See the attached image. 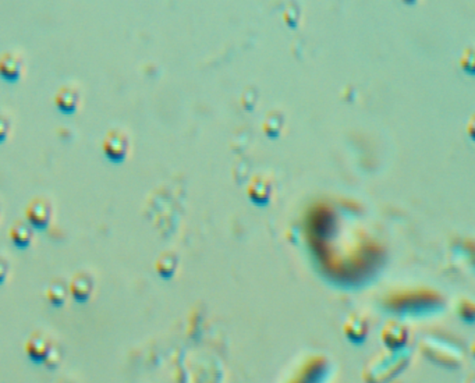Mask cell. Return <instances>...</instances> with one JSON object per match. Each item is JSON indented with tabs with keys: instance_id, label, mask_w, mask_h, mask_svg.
<instances>
[{
	"instance_id": "obj_1",
	"label": "cell",
	"mask_w": 475,
	"mask_h": 383,
	"mask_svg": "<svg viewBox=\"0 0 475 383\" xmlns=\"http://www.w3.org/2000/svg\"><path fill=\"white\" fill-rule=\"evenodd\" d=\"M102 149L109 160L120 163L126 160L131 151V141L124 130L113 129L108 131L102 141Z\"/></svg>"
},
{
	"instance_id": "obj_2",
	"label": "cell",
	"mask_w": 475,
	"mask_h": 383,
	"mask_svg": "<svg viewBox=\"0 0 475 383\" xmlns=\"http://www.w3.org/2000/svg\"><path fill=\"white\" fill-rule=\"evenodd\" d=\"M52 216H54V205L45 197H36L27 205V221L38 229H45L52 221Z\"/></svg>"
},
{
	"instance_id": "obj_3",
	"label": "cell",
	"mask_w": 475,
	"mask_h": 383,
	"mask_svg": "<svg viewBox=\"0 0 475 383\" xmlns=\"http://www.w3.org/2000/svg\"><path fill=\"white\" fill-rule=\"evenodd\" d=\"M25 72V61L17 52H5L0 54V77L5 81L16 83Z\"/></svg>"
},
{
	"instance_id": "obj_4",
	"label": "cell",
	"mask_w": 475,
	"mask_h": 383,
	"mask_svg": "<svg viewBox=\"0 0 475 383\" xmlns=\"http://www.w3.org/2000/svg\"><path fill=\"white\" fill-rule=\"evenodd\" d=\"M95 290V279L88 272H78L69 283V292L77 301H87Z\"/></svg>"
},
{
	"instance_id": "obj_5",
	"label": "cell",
	"mask_w": 475,
	"mask_h": 383,
	"mask_svg": "<svg viewBox=\"0 0 475 383\" xmlns=\"http://www.w3.org/2000/svg\"><path fill=\"white\" fill-rule=\"evenodd\" d=\"M55 105L65 115H73L81 105V92L73 85L62 87L55 96Z\"/></svg>"
},
{
	"instance_id": "obj_6",
	"label": "cell",
	"mask_w": 475,
	"mask_h": 383,
	"mask_svg": "<svg viewBox=\"0 0 475 383\" xmlns=\"http://www.w3.org/2000/svg\"><path fill=\"white\" fill-rule=\"evenodd\" d=\"M54 342L42 331L34 332L25 343V353L32 361H43Z\"/></svg>"
},
{
	"instance_id": "obj_7",
	"label": "cell",
	"mask_w": 475,
	"mask_h": 383,
	"mask_svg": "<svg viewBox=\"0 0 475 383\" xmlns=\"http://www.w3.org/2000/svg\"><path fill=\"white\" fill-rule=\"evenodd\" d=\"M69 286L66 283V281L63 279H55L52 281L46 289V298L47 301L55 305V307H60L66 303L67 297H69Z\"/></svg>"
},
{
	"instance_id": "obj_8",
	"label": "cell",
	"mask_w": 475,
	"mask_h": 383,
	"mask_svg": "<svg viewBox=\"0 0 475 383\" xmlns=\"http://www.w3.org/2000/svg\"><path fill=\"white\" fill-rule=\"evenodd\" d=\"M10 239L19 247H27L32 241V230L31 228L19 221L10 228Z\"/></svg>"
},
{
	"instance_id": "obj_9",
	"label": "cell",
	"mask_w": 475,
	"mask_h": 383,
	"mask_svg": "<svg viewBox=\"0 0 475 383\" xmlns=\"http://www.w3.org/2000/svg\"><path fill=\"white\" fill-rule=\"evenodd\" d=\"M62 358H63V351L62 349L58 346V344H52L50 350L47 351L43 362L49 366V368H56L60 362H62Z\"/></svg>"
},
{
	"instance_id": "obj_10",
	"label": "cell",
	"mask_w": 475,
	"mask_h": 383,
	"mask_svg": "<svg viewBox=\"0 0 475 383\" xmlns=\"http://www.w3.org/2000/svg\"><path fill=\"white\" fill-rule=\"evenodd\" d=\"M12 120L6 115L0 113V142H3L9 138V135L12 134Z\"/></svg>"
},
{
	"instance_id": "obj_11",
	"label": "cell",
	"mask_w": 475,
	"mask_h": 383,
	"mask_svg": "<svg viewBox=\"0 0 475 383\" xmlns=\"http://www.w3.org/2000/svg\"><path fill=\"white\" fill-rule=\"evenodd\" d=\"M156 267L162 273V275H168V273H170L175 267V261L172 259L170 255H162L159 261H157Z\"/></svg>"
},
{
	"instance_id": "obj_12",
	"label": "cell",
	"mask_w": 475,
	"mask_h": 383,
	"mask_svg": "<svg viewBox=\"0 0 475 383\" xmlns=\"http://www.w3.org/2000/svg\"><path fill=\"white\" fill-rule=\"evenodd\" d=\"M9 272H10V263L6 258L0 256V283H3L6 281V278L9 276Z\"/></svg>"
},
{
	"instance_id": "obj_13",
	"label": "cell",
	"mask_w": 475,
	"mask_h": 383,
	"mask_svg": "<svg viewBox=\"0 0 475 383\" xmlns=\"http://www.w3.org/2000/svg\"><path fill=\"white\" fill-rule=\"evenodd\" d=\"M58 383H71V382H69V380H60V382H58Z\"/></svg>"
}]
</instances>
